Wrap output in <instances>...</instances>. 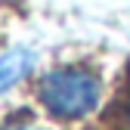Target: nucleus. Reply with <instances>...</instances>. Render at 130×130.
<instances>
[{
	"mask_svg": "<svg viewBox=\"0 0 130 130\" xmlns=\"http://www.w3.org/2000/svg\"><path fill=\"white\" fill-rule=\"evenodd\" d=\"M99 80L87 68H53L40 77L37 99L56 118H80L99 102Z\"/></svg>",
	"mask_w": 130,
	"mask_h": 130,
	"instance_id": "1",
	"label": "nucleus"
},
{
	"mask_svg": "<svg viewBox=\"0 0 130 130\" xmlns=\"http://www.w3.org/2000/svg\"><path fill=\"white\" fill-rule=\"evenodd\" d=\"M31 65H34V53L31 50H9L6 56H0V93H6L12 84H19V80L31 71Z\"/></svg>",
	"mask_w": 130,
	"mask_h": 130,
	"instance_id": "2",
	"label": "nucleus"
},
{
	"mask_svg": "<svg viewBox=\"0 0 130 130\" xmlns=\"http://www.w3.org/2000/svg\"><path fill=\"white\" fill-rule=\"evenodd\" d=\"M0 130H46V127L37 124V121H31V118H19V121H9L6 127H0Z\"/></svg>",
	"mask_w": 130,
	"mask_h": 130,
	"instance_id": "3",
	"label": "nucleus"
}]
</instances>
